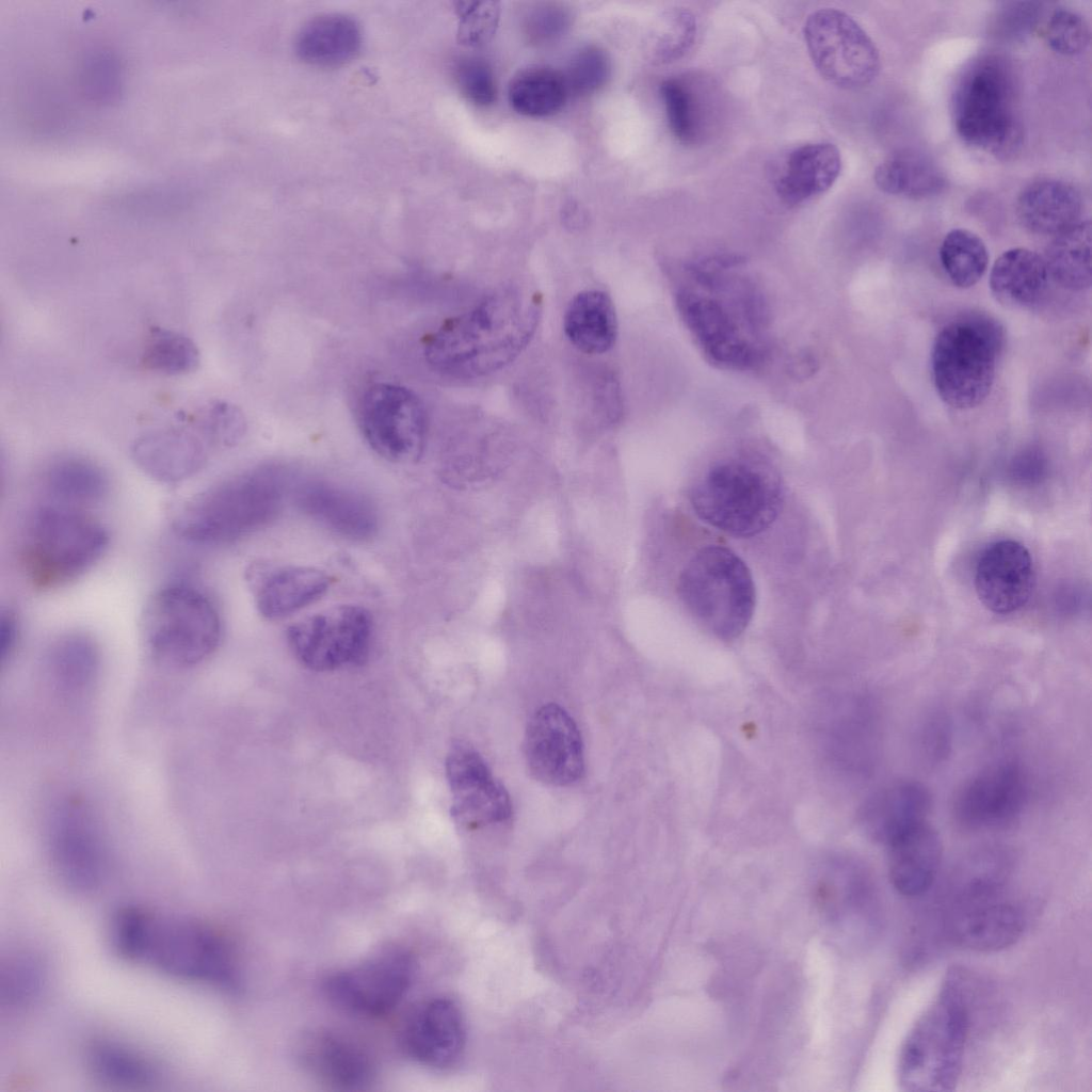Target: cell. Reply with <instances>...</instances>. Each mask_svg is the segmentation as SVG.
Returning a JSON list of instances; mask_svg holds the SVG:
<instances>
[{"mask_svg":"<svg viewBox=\"0 0 1092 1092\" xmlns=\"http://www.w3.org/2000/svg\"><path fill=\"white\" fill-rule=\"evenodd\" d=\"M541 315L536 292L519 286L498 288L430 333L422 346L424 362L434 372L457 380L499 371L528 347Z\"/></svg>","mask_w":1092,"mask_h":1092,"instance_id":"obj_1","label":"cell"},{"mask_svg":"<svg viewBox=\"0 0 1092 1092\" xmlns=\"http://www.w3.org/2000/svg\"><path fill=\"white\" fill-rule=\"evenodd\" d=\"M111 937L122 957L146 963L173 978L227 991L239 986L234 947L207 922L161 918L129 906L113 917Z\"/></svg>","mask_w":1092,"mask_h":1092,"instance_id":"obj_2","label":"cell"},{"mask_svg":"<svg viewBox=\"0 0 1092 1092\" xmlns=\"http://www.w3.org/2000/svg\"><path fill=\"white\" fill-rule=\"evenodd\" d=\"M288 488V473L279 467L237 473L182 503L173 517V529L178 536L195 544L237 542L279 515Z\"/></svg>","mask_w":1092,"mask_h":1092,"instance_id":"obj_3","label":"cell"},{"mask_svg":"<svg viewBox=\"0 0 1092 1092\" xmlns=\"http://www.w3.org/2000/svg\"><path fill=\"white\" fill-rule=\"evenodd\" d=\"M968 1007L965 975L953 968L904 1038L897 1063L902 1090L946 1092L956 1088L969 1031Z\"/></svg>","mask_w":1092,"mask_h":1092,"instance_id":"obj_4","label":"cell"},{"mask_svg":"<svg viewBox=\"0 0 1092 1092\" xmlns=\"http://www.w3.org/2000/svg\"><path fill=\"white\" fill-rule=\"evenodd\" d=\"M784 499L781 475L754 457H727L710 465L694 482L690 502L711 527L751 537L776 519Z\"/></svg>","mask_w":1092,"mask_h":1092,"instance_id":"obj_5","label":"cell"},{"mask_svg":"<svg viewBox=\"0 0 1092 1092\" xmlns=\"http://www.w3.org/2000/svg\"><path fill=\"white\" fill-rule=\"evenodd\" d=\"M109 533L80 508L57 502L36 509L21 536L20 562L34 589L51 590L82 576L105 553Z\"/></svg>","mask_w":1092,"mask_h":1092,"instance_id":"obj_6","label":"cell"},{"mask_svg":"<svg viewBox=\"0 0 1092 1092\" xmlns=\"http://www.w3.org/2000/svg\"><path fill=\"white\" fill-rule=\"evenodd\" d=\"M1003 344V327L985 312L967 311L946 323L931 353L940 398L958 410L982 403L992 389Z\"/></svg>","mask_w":1092,"mask_h":1092,"instance_id":"obj_7","label":"cell"},{"mask_svg":"<svg viewBox=\"0 0 1092 1092\" xmlns=\"http://www.w3.org/2000/svg\"><path fill=\"white\" fill-rule=\"evenodd\" d=\"M677 590L690 614L720 639H736L752 620L753 577L744 561L726 547L700 549L682 568Z\"/></svg>","mask_w":1092,"mask_h":1092,"instance_id":"obj_8","label":"cell"},{"mask_svg":"<svg viewBox=\"0 0 1092 1092\" xmlns=\"http://www.w3.org/2000/svg\"><path fill=\"white\" fill-rule=\"evenodd\" d=\"M142 633L155 659L174 668H191L218 648L222 622L212 599L200 589L174 582L149 598L142 615Z\"/></svg>","mask_w":1092,"mask_h":1092,"instance_id":"obj_9","label":"cell"},{"mask_svg":"<svg viewBox=\"0 0 1092 1092\" xmlns=\"http://www.w3.org/2000/svg\"><path fill=\"white\" fill-rule=\"evenodd\" d=\"M952 118L959 136L977 149L1006 156L1017 148L1015 85L1002 59L982 57L964 71L952 96Z\"/></svg>","mask_w":1092,"mask_h":1092,"instance_id":"obj_10","label":"cell"},{"mask_svg":"<svg viewBox=\"0 0 1092 1092\" xmlns=\"http://www.w3.org/2000/svg\"><path fill=\"white\" fill-rule=\"evenodd\" d=\"M358 424L370 448L394 463H412L422 455L428 435V413L412 389L375 383L363 394Z\"/></svg>","mask_w":1092,"mask_h":1092,"instance_id":"obj_11","label":"cell"},{"mask_svg":"<svg viewBox=\"0 0 1092 1092\" xmlns=\"http://www.w3.org/2000/svg\"><path fill=\"white\" fill-rule=\"evenodd\" d=\"M804 41L818 73L830 83L855 90L880 70L879 51L864 29L842 11L825 7L805 20Z\"/></svg>","mask_w":1092,"mask_h":1092,"instance_id":"obj_12","label":"cell"},{"mask_svg":"<svg viewBox=\"0 0 1092 1092\" xmlns=\"http://www.w3.org/2000/svg\"><path fill=\"white\" fill-rule=\"evenodd\" d=\"M370 613L357 605H340L307 616L287 630L295 659L316 672L362 663L372 638Z\"/></svg>","mask_w":1092,"mask_h":1092,"instance_id":"obj_13","label":"cell"},{"mask_svg":"<svg viewBox=\"0 0 1092 1092\" xmlns=\"http://www.w3.org/2000/svg\"><path fill=\"white\" fill-rule=\"evenodd\" d=\"M941 930L965 949L992 952L1015 944L1026 927L1023 906L1009 889L944 897Z\"/></svg>","mask_w":1092,"mask_h":1092,"instance_id":"obj_14","label":"cell"},{"mask_svg":"<svg viewBox=\"0 0 1092 1092\" xmlns=\"http://www.w3.org/2000/svg\"><path fill=\"white\" fill-rule=\"evenodd\" d=\"M415 974L412 954L400 947L380 950L365 961L327 977L324 990L350 1012L380 1016L389 1013L408 992Z\"/></svg>","mask_w":1092,"mask_h":1092,"instance_id":"obj_15","label":"cell"},{"mask_svg":"<svg viewBox=\"0 0 1092 1092\" xmlns=\"http://www.w3.org/2000/svg\"><path fill=\"white\" fill-rule=\"evenodd\" d=\"M49 854L61 882L77 893L98 888L107 871V855L98 825L81 801L68 800L54 812L49 830Z\"/></svg>","mask_w":1092,"mask_h":1092,"instance_id":"obj_16","label":"cell"},{"mask_svg":"<svg viewBox=\"0 0 1092 1092\" xmlns=\"http://www.w3.org/2000/svg\"><path fill=\"white\" fill-rule=\"evenodd\" d=\"M1028 778L1015 760L993 762L968 778L953 802V817L967 831H995L1012 825L1028 801Z\"/></svg>","mask_w":1092,"mask_h":1092,"instance_id":"obj_17","label":"cell"},{"mask_svg":"<svg viewBox=\"0 0 1092 1092\" xmlns=\"http://www.w3.org/2000/svg\"><path fill=\"white\" fill-rule=\"evenodd\" d=\"M524 755L527 768L536 781L566 786L583 773V745L578 727L560 706L539 708L526 728Z\"/></svg>","mask_w":1092,"mask_h":1092,"instance_id":"obj_18","label":"cell"},{"mask_svg":"<svg viewBox=\"0 0 1092 1092\" xmlns=\"http://www.w3.org/2000/svg\"><path fill=\"white\" fill-rule=\"evenodd\" d=\"M446 775L452 794L451 815L459 825L472 830L510 818L512 805L505 788L468 743L451 746Z\"/></svg>","mask_w":1092,"mask_h":1092,"instance_id":"obj_19","label":"cell"},{"mask_svg":"<svg viewBox=\"0 0 1092 1092\" xmlns=\"http://www.w3.org/2000/svg\"><path fill=\"white\" fill-rule=\"evenodd\" d=\"M1034 569L1027 548L1013 540L990 544L980 555L975 572L978 598L994 613L1021 609L1029 599Z\"/></svg>","mask_w":1092,"mask_h":1092,"instance_id":"obj_20","label":"cell"},{"mask_svg":"<svg viewBox=\"0 0 1092 1092\" xmlns=\"http://www.w3.org/2000/svg\"><path fill=\"white\" fill-rule=\"evenodd\" d=\"M299 509L334 533L353 541L371 539L379 529L376 508L365 495L324 480L300 484Z\"/></svg>","mask_w":1092,"mask_h":1092,"instance_id":"obj_21","label":"cell"},{"mask_svg":"<svg viewBox=\"0 0 1092 1092\" xmlns=\"http://www.w3.org/2000/svg\"><path fill=\"white\" fill-rule=\"evenodd\" d=\"M466 1042L463 1014L448 998H433L420 1005L403 1032L407 1054L431 1067H448L462 1055Z\"/></svg>","mask_w":1092,"mask_h":1092,"instance_id":"obj_22","label":"cell"},{"mask_svg":"<svg viewBox=\"0 0 1092 1092\" xmlns=\"http://www.w3.org/2000/svg\"><path fill=\"white\" fill-rule=\"evenodd\" d=\"M250 581L257 610L268 620L287 617L314 604L331 585L325 572L301 565L255 567Z\"/></svg>","mask_w":1092,"mask_h":1092,"instance_id":"obj_23","label":"cell"},{"mask_svg":"<svg viewBox=\"0 0 1092 1092\" xmlns=\"http://www.w3.org/2000/svg\"><path fill=\"white\" fill-rule=\"evenodd\" d=\"M300 1059L315 1077L337 1089H362L374 1077V1064L368 1051L335 1032L319 1031L305 1037L300 1046Z\"/></svg>","mask_w":1092,"mask_h":1092,"instance_id":"obj_24","label":"cell"},{"mask_svg":"<svg viewBox=\"0 0 1092 1092\" xmlns=\"http://www.w3.org/2000/svg\"><path fill=\"white\" fill-rule=\"evenodd\" d=\"M931 805V793L924 784L898 780L870 797L862 812V824L873 840L888 846L926 822Z\"/></svg>","mask_w":1092,"mask_h":1092,"instance_id":"obj_25","label":"cell"},{"mask_svg":"<svg viewBox=\"0 0 1092 1092\" xmlns=\"http://www.w3.org/2000/svg\"><path fill=\"white\" fill-rule=\"evenodd\" d=\"M840 170L841 157L834 144L807 143L783 158L773 179L774 191L784 204L799 205L826 192Z\"/></svg>","mask_w":1092,"mask_h":1092,"instance_id":"obj_26","label":"cell"},{"mask_svg":"<svg viewBox=\"0 0 1092 1092\" xmlns=\"http://www.w3.org/2000/svg\"><path fill=\"white\" fill-rule=\"evenodd\" d=\"M888 873L893 887L915 898L934 884L943 857V842L928 821L905 832L888 846Z\"/></svg>","mask_w":1092,"mask_h":1092,"instance_id":"obj_27","label":"cell"},{"mask_svg":"<svg viewBox=\"0 0 1092 1092\" xmlns=\"http://www.w3.org/2000/svg\"><path fill=\"white\" fill-rule=\"evenodd\" d=\"M132 456L149 477L175 483L203 467L207 448L203 438L189 430L167 429L140 437L132 447Z\"/></svg>","mask_w":1092,"mask_h":1092,"instance_id":"obj_28","label":"cell"},{"mask_svg":"<svg viewBox=\"0 0 1092 1092\" xmlns=\"http://www.w3.org/2000/svg\"><path fill=\"white\" fill-rule=\"evenodd\" d=\"M1080 193L1058 179H1042L1028 184L1018 195L1016 213L1028 230L1039 235H1058L1079 222Z\"/></svg>","mask_w":1092,"mask_h":1092,"instance_id":"obj_29","label":"cell"},{"mask_svg":"<svg viewBox=\"0 0 1092 1092\" xmlns=\"http://www.w3.org/2000/svg\"><path fill=\"white\" fill-rule=\"evenodd\" d=\"M1043 257L1024 247L1003 252L994 262L989 285L995 300L1013 309L1037 305L1048 287Z\"/></svg>","mask_w":1092,"mask_h":1092,"instance_id":"obj_30","label":"cell"},{"mask_svg":"<svg viewBox=\"0 0 1092 1092\" xmlns=\"http://www.w3.org/2000/svg\"><path fill=\"white\" fill-rule=\"evenodd\" d=\"M563 330L579 351L596 355L608 352L615 343L619 323L611 298L600 290L577 293L565 310Z\"/></svg>","mask_w":1092,"mask_h":1092,"instance_id":"obj_31","label":"cell"},{"mask_svg":"<svg viewBox=\"0 0 1092 1092\" xmlns=\"http://www.w3.org/2000/svg\"><path fill=\"white\" fill-rule=\"evenodd\" d=\"M362 43L359 27L343 15L328 14L305 25L296 38L299 57L316 66H338L352 60Z\"/></svg>","mask_w":1092,"mask_h":1092,"instance_id":"obj_32","label":"cell"},{"mask_svg":"<svg viewBox=\"0 0 1092 1092\" xmlns=\"http://www.w3.org/2000/svg\"><path fill=\"white\" fill-rule=\"evenodd\" d=\"M43 485L53 502L80 508L103 500L110 489V479L95 462L65 455L47 465Z\"/></svg>","mask_w":1092,"mask_h":1092,"instance_id":"obj_33","label":"cell"},{"mask_svg":"<svg viewBox=\"0 0 1092 1092\" xmlns=\"http://www.w3.org/2000/svg\"><path fill=\"white\" fill-rule=\"evenodd\" d=\"M86 1060L95 1078L111 1086L145 1087L155 1083L160 1075L150 1058L116 1041L94 1042L87 1050Z\"/></svg>","mask_w":1092,"mask_h":1092,"instance_id":"obj_34","label":"cell"},{"mask_svg":"<svg viewBox=\"0 0 1092 1092\" xmlns=\"http://www.w3.org/2000/svg\"><path fill=\"white\" fill-rule=\"evenodd\" d=\"M874 181L885 193L911 198L935 195L945 187V178L937 166L928 157L912 150H901L886 158L877 166Z\"/></svg>","mask_w":1092,"mask_h":1092,"instance_id":"obj_35","label":"cell"},{"mask_svg":"<svg viewBox=\"0 0 1092 1092\" xmlns=\"http://www.w3.org/2000/svg\"><path fill=\"white\" fill-rule=\"evenodd\" d=\"M1091 224L1079 221L1055 236L1043 258L1049 277L1065 289L1083 291L1091 285Z\"/></svg>","mask_w":1092,"mask_h":1092,"instance_id":"obj_36","label":"cell"},{"mask_svg":"<svg viewBox=\"0 0 1092 1092\" xmlns=\"http://www.w3.org/2000/svg\"><path fill=\"white\" fill-rule=\"evenodd\" d=\"M508 94L517 113L535 118L559 112L569 95L563 74L546 66L519 71L510 82Z\"/></svg>","mask_w":1092,"mask_h":1092,"instance_id":"obj_37","label":"cell"},{"mask_svg":"<svg viewBox=\"0 0 1092 1092\" xmlns=\"http://www.w3.org/2000/svg\"><path fill=\"white\" fill-rule=\"evenodd\" d=\"M46 657L54 678L67 688H84L96 677L98 648L84 633L68 632L60 636L51 643Z\"/></svg>","mask_w":1092,"mask_h":1092,"instance_id":"obj_38","label":"cell"},{"mask_svg":"<svg viewBox=\"0 0 1092 1092\" xmlns=\"http://www.w3.org/2000/svg\"><path fill=\"white\" fill-rule=\"evenodd\" d=\"M942 268L958 288H969L984 275L989 253L983 240L975 232L956 228L950 230L940 247Z\"/></svg>","mask_w":1092,"mask_h":1092,"instance_id":"obj_39","label":"cell"},{"mask_svg":"<svg viewBox=\"0 0 1092 1092\" xmlns=\"http://www.w3.org/2000/svg\"><path fill=\"white\" fill-rule=\"evenodd\" d=\"M953 743L952 721L943 707H930L913 728L912 746L917 760L927 768H936L949 757Z\"/></svg>","mask_w":1092,"mask_h":1092,"instance_id":"obj_40","label":"cell"},{"mask_svg":"<svg viewBox=\"0 0 1092 1092\" xmlns=\"http://www.w3.org/2000/svg\"><path fill=\"white\" fill-rule=\"evenodd\" d=\"M668 124L682 144H694L702 134L700 102L691 85L684 79L670 78L660 85Z\"/></svg>","mask_w":1092,"mask_h":1092,"instance_id":"obj_41","label":"cell"},{"mask_svg":"<svg viewBox=\"0 0 1092 1092\" xmlns=\"http://www.w3.org/2000/svg\"><path fill=\"white\" fill-rule=\"evenodd\" d=\"M45 969L41 961L28 953L10 957L1 968V1000L12 1008L34 1001L44 989Z\"/></svg>","mask_w":1092,"mask_h":1092,"instance_id":"obj_42","label":"cell"},{"mask_svg":"<svg viewBox=\"0 0 1092 1092\" xmlns=\"http://www.w3.org/2000/svg\"><path fill=\"white\" fill-rule=\"evenodd\" d=\"M145 366L165 374L193 370L198 363L195 344L178 333L158 330L152 333L143 354Z\"/></svg>","mask_w":1092,"mask_h":1092,"instance_id":"obj_43","label":"cell"},{"mask_svg":"<svg viewBox=\"0 0 1092 1092\" xmlns=\"http://www.w3.org/2000/svg\"><path fill=\"white\" fill-rule=\"evenodd\" d=\"M563 76L569 94H591L607 82L610 61L604 50L589 46L574 55Z\"/></svg>","mask_w":1092,"mask_h":1092,"instance_id":"obj_44","label":"cell"},{"mask_svg":"<svg viewBox=\"0 0 1092 1092\" xmlns=\"http://www.w3.org/2000/svg\"><path fill=\"white\" fill-rule=\"evenodd\" d=\"M696 31V19L689 10H670L662 19L656 47L657 59L667 63L684 57L693 46Z\"/></svg>","mask_w":1092,"mask_h":1092,"instance_id":"obj_45","label":"cell"},{"mask_svg":"<svg viewBox=\"0 0 1092 1092\" xmlns=\"http://www.w3.org/2000/svg\"><path fill=\"white\" fill-rule=\"evenodd\" d=\"M459 37L467 46H481L496 32L500 6L496 1H463L457 4Z\"/></svg>","mask_w":1092,"mask_h":1092,"instance_id":"obj_46","label":"cell"},{"mask_svg":"<svg viewBox=\"0 0 1092 1092\" xmlns=\"http://www.w3.org/2000/svg\"><path fill=\"white\" fill-rule=\"evenodd\" d=\"M1045 37L1053 50L1064 55L1082 52L1090 39L1085 18L1071 10H1057L1049 18Z\"/></svg>","mask_w":1092,"mask_h":1092,"instance_id":"obj_47","label":"cell"},{"mask_svg":"<svg viewBox=\"0 0 1092 1092\" xmlns=\"http://www.w3.org/2000/svg\"><path fill=\"white\" fill-rule=\"evenodd\" d=\"M456 81L462 94L478 107L493 105L497 85L491 67L478 58H466L456 66Z\"/></svg>","mask_w":1092,"mask_h":1092,"instance_id":"obj_48","label":"cell"},{"mask_svg":"<svg viewBox=\"0 0 1092 1092\" xmlns=\"http://www.w3.org/2000/svg\"><path fill=\"white\" fill-rule=\"evenodd\" d=\"M199 428L210 441L230 445L242 436L245 421L236 406L215 403L203 415Z\"/></svg>","mask_w":1092,"mask_h":1092,"instance_id":"obj_49","label":"cell"},{"mask_svg":"<svg viewBox=\"0 0 1092 1092\" xmlns=\"http://www.w3.org/2000/svg\"><path fill=\"white\" fill-rule=\"evenodd\" d=\"M567 23L568 16L564 10L546 5L537 9L530 16L527 27L531 39L547 42L561 35Z\"/></svg>","mask_w":1092,"mask_h":1092,"instance_id":"obj_50","label":"cell"},{"mask_svg":"<svg viewBox=\"0 0 1092 1092\" xmlns=\"http://www.w3.org/2000/svg\"><path fill=\"white\" fill-rule=\"evenodd\" d=\"M18 638V624L14 613H2L0 621V657L4 661L14 651Z\"/></svg>","mask_w":1092,"mask_h":1092,"instance_id":"obj_51","label":"cell"},{"mask_svg":"<svg viewBox=\"0 0 1092 1092\" xmlns=\"http://www.w3.org/2000/svg\"><path fill=\"white\" fill-rule=\"evenodd\" d=\"M1043 467V461L1040 459V456L1029 452L1025 455H1022L1015 462L1013 470L1017 479H1021L1022 481L1025 480L1031 482L1034 479H1039V477L1042 476Z\"/></svg>","mask_w":1092,"mask_h":1092,"instance_id":"obj_52","label":"cell"}]
</instances>
